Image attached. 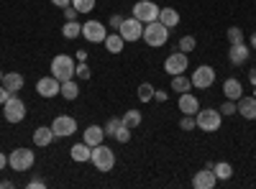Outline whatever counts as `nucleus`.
<instances>
[{"instance_id": "obj_1", "label": "nucleus", "mask_w": 256, "mask_h": 189, "mask_svg": "<svg viewBox=\"0 0 256 189\" xmlns=\"http://www.w3.org/2000/svg\"><path fill=\"white\" fill-rule=\"evenodd\" d=\"M141 38L146 41V46L159 49L169 41V28L162 23V20H152V23H144V36Z\"/></svg>"}, {"instance_id": "obj_2", "label": "nucleus", "mask_w": 256, "mask_h": 189, "mask_svg": "<svg viewBox=\"0 0 256 189\" xmlns=\"http://www.w3.org/2000/svg\"><path fill=\"white\" fill-rule=\"evenodd\" d=\"M90 164L95 166L98 172H102V174L113 172V166H116V154H113V149H108L105 143H98V146H92Z\"/></svg>"}, {"instance_id": "obj_3", "label": "nucleus", "mask_w": 256, "mask_h": 189, "mask_svg": "<svg viewBox=\"0 0 256 189\" xmlns=\"http://www.w3.org/2000/svg\"><path fill=\"white\" fill-rule=\"evenodd\" d=\"M74 59L70 54H56L52 59V74L59 79V82H67V79H74Z\"/></svg>"}, {"instance_id": "obj_4", "label": "nucleus", "mask_w": 256, "mask_h": 189, "mask_svg": "<svg viewBox=\"0 0 256 189\" xmlns=\"http://www.w3.org/2000/svg\"><path fill=\"white\" fill-rule=\"evenodd\" d=\"M195 120H198V128H200V131H205V133H216V131H220L223 115H220V110L208 108V110H198Z\"/></svg>"}, {"instance_id": "obj_5", "label": "nucleus", "mask_w": 256, "mask_h": 189, "mask_svg": "<svg viewBox=\"0 0 256 189\" xmlns=\"http://www.w3.org/2000/svg\"><path fill=\"white\" fill-rule=\"evenodd\" d=\"M3 118L8 120V123H20V120H26V102L20 100L18 95H10L8 100H6V105H3Z\"/></svg>"}, {"instance_id": "obj_6", "label": "nucleus", "mask_w": 256, "mask_h": 189, "mask_svg": "<svg viewBox=\"0 0 256 189\" xmlns=\"http://www.w3.org/2000/svg\"><path fill=\"white\" fill-rule=\"evenodd\" d=\"M36 161V154L31 149H13L8 156V166L13 172H28Z\"/></svg>"}, {"instance_id": "obj_7", "label": "nucleus", "mask_w": 256, "mask_h": 189, "mask_svg": "<svg viewBox=\"0 0 256 189\" xmlns=\"http://www.w3.org/2000/svg\"><path fill=\"white\" fill-rule=\"evenodd\" d=\"M159 5L152 3V0H136V5L131 8V15L138 18L141 23H152V20H159Z\"/></svg>"}, {"instance_id": "obj_8", "label": "nucleus", "mask_w": 256, "mask_h": 189, "mask_svg": "<svg viewBox=\"0 0 256 189\" xmlns=\"http://www.w3.org/2000/svg\"><path fill=\"white\" fill-rule=\"evenodd\" d=\"M118 33L123 36L126 44H134V41H141V36H144V23H141L138 18H134V15L131 18H123Z\"/></svg>"}, {"instance_id": "obj_9", "label": "nucleus", "mask_w": 256, "mask_h": 189, "mask_svg": "<svg viewBox=\"0 0 256 189\" xmlns=\"http://www.w3.org/2000/svg\"><path fill=\"white\" fill-rule=\"evenodd\" d=\"M192 87H198V90H210L212 87V82H216V69H212L210 64H200L195 72H192Z\"/></svg>"}, {"instance_id": "obj_10", "label": "nucleus", "mask_w": 256, "mask_h": 189, "mask_svg": "<svg viewBox=\"0 0 256 189\" xmlns=\"http://www.w3.org/2000/svg\"><path fill=\"white\" fill-rule=\"evenodd\" d=\"M52 131L56 138H70L77 133V120L72 115H56L54 123H52Z\"/></svg>"}, {"instance_id": "obj_11", "label": "nucleus", "mask_w": 256, "mask_h": 189, "mask_svg": "<svg viewBox=\"0 0 256 189\" xmlns=\"http://www.w3.org/2000/svg\"><path fill=\"white\" fill-rule=\"evenodd\" d=\"M82 36L90 41V44H102L105 36H108V28H105V23H100V20H88V23H82Z\"/></svg>"}, {"instance_id": "obj_12", "label": "nucleus", "mask_w": 256, "mask_h": 189, "mask_svg": "<svg viewBox=\"0 0 256 189\" xmlns=\"http://www.w3.org/2000/svg\"><path fill=\"white\" fill-rule=\"evenodd\" d=\"M187 69V54L184 51H174V54H169L164 59V72L169 77H174V74H184Z\"/></svg>"}, {"instance_id": "obj_13", "label": "nucleus", "mask_w": 256, "mask_h": 189, "mask_svg": "<svg viewBox=\"0 0 256 189\" xmlns=\"http://www.w3.org/2000/svg\"><path fill=\"white\" fill-rule=\"evenodd\" d=\"M59 87H62V82H59L54 74H49V77H41V79L36 82V92H38L41 97H46V100L56 97V95H59Z\"/></svg>"}, {"instance_id": "obj_14", "label": "nucleus", "mask_w": 256, "mask_h": 189, "mask_svg": "<svg viewBox=\"0 0 256 189\" xmlns=\"http://www.w3.org/2000/svg\"><path fill=\"white\" fill-rule=\"evenodd\" d=\"M218 184V177L212 174V164H208L202 172H195V177H192V187L195 189H212Z\"/></svg>"}, {"instance_id": "obj_15", "label": "nucleus", "mask_w": 256, "mask_h": 189, "mask_svg": "<svg viewBox=\"0 0 256 189\" xmlns=\"http://www.w3.org/2000/svg\"><path fill=\"white\" fill-rule=\"evenodd\" d=\"M236 113L241 115V118H246V120H256V97L251 95H241L238 100H236Z\"/></svg>"}, {"instance_id": "obj_16", "label": "nucleus", "mask_w": 256, "mask_h": 189, "mask_svg": "<svg viewBox=\"0 0 256 189\" xmlns=\"http://www.w3.org/2000/svg\"><path fill=\"white\" fill-rule=\"evenodd\" d=\"M248 54H251V49L244 44V41H241V44H230V49H228V61H230L233 67H244L246 61H248Z\"/></svg>"}, {"instance_id": "obj_17", "label": "nucleus", "mask_w": 256, "mask_h": 189, "mask_svg": "<svg viewBox=\"0 0 256 189\" xmlns=\"http://www.w3.org/2000/svg\"><path fill=\"white\" fill-rule=\"evenodd\" d=\"M54 131H52V125H38V128L34 131V143L38 146V149H46V146L54 143Z\"/></svg>"}, {"instance_id": "obj_18", "label": "nucleus", "mask_w": 256, "mask_h": 189, "mask_svg": "<svg viewBox=\"0 0 256 189\" xmlns=\"http://www.w3.org/2000/svg\"><path fill=\"white\" fill-rule=\"evenodd\" d=\"M180 110H182V115H198L200 100L195 95H190V92H182L180 95Z\"/></svg>"}, {"instance_id": "obj_19", "label": "nucleus", "mask_w": 256, "mask_h": 189, "mask_svg": "<svg viewBox=\"0 0 256 189\" xmlns=\"http://www.w3.org/2000/svg\"><path fill=\"white\" fill-rule=\"evenodd\" d=\"M3 87H6L10 95H18L20 90H24V74H18V72L3 74Z\"/></svg>"}, {"instance_id": "obj_20", "label": "nucleus", "mask_w": 256, "mask_h": 189, "mask_svg": "<svg viewBox=\"0 0 256 189\" xmlns=\"http://www.w3.org/2000/svg\"><path fill=\"white\" fill-rule=\"evenodd\" d=\"M90 154H92V146H88V143H74L72 149H70V156H72V161H77V164H84V161H90Z\"/></svg>"}, {"instance_id": "obj_21", "label": "nucleus", "mask_w": 256, "mask_h": 189, "mask_svg": "<svg viewBox=\"0 0 256 189\" xmlns=\"http://www.w3.org/2000/svg\"><path fill=\"white\" fill-rule=\"evenodd\" d=\"M102 138H105L102 125H88V131L82 133V141L88 146H98V143H102Z\"/></svg>"}, {"instance_id": "obj_22", "label": "nucleus", "mask_w": 256, "mask_h": 189, "mask_svg": "<svg viewBox=\"0 0 256 189\" xmlns=\"http://www.w3.org/2000/svg\"><path fill=\"white\" fill-rule=\"evenodd\" d=\"M223 95H226V100H238L244 95V85L238 79H226L223 82Z\"/></svg>"}, {"instance_id": "obj_23", "label": "nucleus", "mask_w": 256, "mask_h": 189, "mask_svg": "<svg viewBox=\"0 0 256 189\" xmlns=\"http://www.w3.org/2000/svg\"><path fill=\"white\" fill-rule=\"evenodd\" d=\"M159 20H162L169 31H172V28L180 26V13H177L174 8H162V10H159Z\"/></svg>"}, {"instance_id": "obj_24", "label": "nucleus", "mask_w": 256, "mask_h": 189, "mask_svg": "<svg viewBox=\"0 0 256 189\" xmlns=\"http://www.w3.org/2000/svg\"><path fill=\"white\" fill-rule=\"evenodd\" d=\"M102 44H105V49H108L110 54H120V51H123V46H126V41H123V36H120V33H108Z\"/></svg>"}, {"instance_id": "obj_25", "label": "nucleus", "mask_w": 256, "mask_h": 189, "mask_svg": "<svg viewBox=\"0 0 256 189\" xmlns=\"http://www.w3.org/2000/svg\"><path fill=\"white\" fill-rule=\"evenodd\" d=\"M169 90H174L177 95L190 92V90H192V79L184 77V74H174V77H172V85H169Z\"/></svg>"}, {"instance_id": "obj_26", "label": "nucleus", "mask_w": 256, "mask_h": 189, "mask_svg": "<svg viewBox=\"0 0 256 189\" xmlns=\"http://www.w3.org/2000/svg\"><path fill=\"white\" fill-rule=\"evenodd\" d=\"M59 95L64 100H77L80 97V85L74 79H67V82H62V87H59Z\"/></svg>"}, {"instance_id": "obj_27", "label": "nucleus", "mask_w": 256, "mask_h": 189, "mask_svg": "<svg viewBox=\"0 0 256 189\" xmlns=\"http://www.w3.org/2000/svg\"><path fill=\"white\" fill-rule=\"evenodd\" d=\"M212 174L218 177V182H228L233 177V166L228 161H218V164H212Z\"/></svg>"}, {"instance_id": "obj_28", "label": "nucleus", "mask_w": 256, "mask_h": 189, "mask_svg": "<svg viewBox=\"0 0 256 189\" xmlns=\"http://www.w3.org/2000/svg\"><path fill=\"white\" fill-rule=\"evenodd\" d=\"M62 36L64 38H77L82 36V23H77V20H64V26H62Z\"/></svg>"}, {"instance_id": "obj_29", "label": "nucleus", "mask_w": 256, "mask_h": 189, "mask_svg": "<svg viewBox=\"0 0 256 189\" xmlns=\"http://www.w3.org/2000/svg\"><path fill=\"white\" fill-rule=\"evenodd\" d=\"M120 120H123V125H128V128L134 131V128H138V125H141V120H144V118H141V113H138V110H131V108H128V110L123 113V118H120Z\"/></svg>"}, {"instance_id": "obj_30", "label": "nucleus", "mask_w": 256, "mask_h": 189, "mask_svg": "<svg viewBox=\"0 0 256 189\" xmlns=\"http://www.w3.org/2000/svg\"><path fill=\"white\" fill-rule=\"evenodd\" d=\"M195 46H198L195 36H182V38H180V44H177V49L184 51V54H192V51H195Z\"/></svg>"}, {"instance_id": "obj_31", "label": "nucleus", "mask_w": 256, "mask_h": 189, "mask_svg": "<svg viewBox=\"0 0 256 189\" xmlns=\"http://www.w3.org/2000/svg\"><path fill=\"white\" fill-rule=\"evenodd\" d=\"M138 100H141V102L154 100V87L148 85V82H141V85H138Z\"/></svg>"}, {"instance_id": "obj_32", "label": "nucleus", "mask_w": 256, "mask_h": 189, "mask_svg": "<svg viewBox=\"0 0 256 189\" xmlns=\"http://www.w3.org/2000/svg\"><path fill=\"white\" fill-rule=\"evenodd\" d=\"M120 123H123L120 118H108V123L102 125V131H105V136H110V138H113V136H116V131L120 128Z\"/></svg>"}, {"instance_id": "obj_33", "label": "nucleus", "mask_w": 256, "mask_h": 189, "mask_svg": "<svg viewBox=\"0 0 256 189\" xmlns=\"http://www.w3.org/2000/svg\"><path fill=\"white\" fill-rule=\"evenodd\" d=\"M226 36H228V44H241V41H244V31L238 26H230Z\"/></svg>"}, {"instance_id": "obj_34", "label": "nucleus", "mask_w": 256, "mask_h": 189, "mask_svg": "<svg viewBox=\"0 0 256 189\" xmlns=\"http://www.w3.org/2000/svg\"><path fill=\"white\" fill-rule=\"evenodd\" d=\"M90 74H92V72H90V67H88V61H80V64L74 67V77H80L82 82H88Z\"/></svg>"}, {"instance_id": "obj_35", "label": "nucleus", "mask_w": 256, "mask_h": 189, "mask_svg": "<svg viewBox=\"0 0 256 189\" xmlns=\"http://www.w3.org/2000/svg\"><path fill=\"white\" fill-rule=\"evenodd\" d=\"M72 5L80 13H90V10H95V0H72Z\"/></svg>"}, {"instance_id": "obj_36", "label": "nucleus", "mask_w": 256, "mask_h": 189, "mask_svg": "<svg viewBox=\"0 0 256 189\" xmlns=\"http://www.w3.org/2000/svg\"><path fill=\"white\" fill-rule=\"evenodd\" d=\"M118 143H128V141H131V128H128V125H123L120 123V128L116 131V136H113Z\"/></svg>"}, {"instance_id": "obj_37", "label": "nucleus", "mask_w": 256, "mask_h": 189, "mask_svg": "<svg viewBox=\"0 0 256 189\" xmlns=\"http://www.w3.org/2000/svg\"><path fill=\"white\" fill-rule=\"evenodd\" d=\"M180 128H182V131H195V128H198L195 115H184V118L180 120Z\"/></svg>"}, {"instance_id": "obj_38", "label": "nucleus", "mask_w": 256, "mask_h": 189, "mask_svg": "<svg viewBox=\"0 0 256 189\" xmlns=\"http://www.w3.org/2000/svg\"><path fill=\"white\" fill-rule=\"evenodd\" d=\"M218 110H220V115H236V100H226Z\"/></svg>"}, {"instance_id": "obj_39", "label": "nucleus", "mask_w": 256, "mask_h": 189, "mask_svg": "<svg viewBox=\"0 0 256 189\" xmlns=\"http://www.w3.org/2000/svg\"><path fill=\"white\" fill-rule=\"evenodd\" d=\"M62 10H64V20H77V15H80V10L74 5H67V8H62Z\"/></svg>"}, {"instance_id": "obj_40", "label": "nucleus", "mask_w": 256, "mask_h": 189, "mask_svg": "<svg viewBox=\"0 0 256 189\" xmlns=\"http://www.w3.org/2000/svg\"><path fill=\"white\" fill-rule=\"evenodd\" d=\"M120 23H123V15H118V13L110 15V20H108V26H110V28H120Z\"/></svg>"}, {"instance_id": "obj_41", "label": "nucleus", "mask_w": 256, "mask_h": 189, "mask_svg": "<svg viewBox=\"0 0 256 189\" xmlns=\"http://www.w3.org/2000/svg\"><path fill=\"white\" fill-rule=\"evenodd\" d=\"M46 187V182H41V179H31L28 182V189H44Z\"/></svg>"}, {"instance_id": "obj_42", "label": "nucleus", "mask_w": 256, "mask_h": 189, "mask_svg": "<svg viewBox=\"0 0 256 189\" xmlns=\"http://www.w3.org/2000/svg\"><path fill=\"white\" fill-rule=\"evenodd\" d=\"M8 97H10V92L3 87V82H0V105H6V100H8Z\"/></svg>"}, {"instance_id": "obj_43", "label": "nucleus", "mask_w": 256, "mask_h": 189, "mask_svg": "<svg viewBox=\"0 0 256 189\" xmlns=\"http://www.w3.org/2000/svg\"><path fill=\"white\" fill-rule=\"evenodd\" d=\"M49 3L56 8H67V5H72V0H49Z\"/></svg>"}, {"instance_id": "obj_44", "label": "nucleus", "mask_w": 256, "mask_h": 189, "mask_svg": "<svg viewBox=\"0 0 256 189\" xmlns=\"http://www.w3.org/2000/svg\"><path fill=\"white\" fill-rule=\"evenodd\" d=\"M74 59H77V61H88V49H77Z\"/></svg>"}, {"instance_id": "obj_45", "label": "nucleus", "mask_w": 256, "mask_h": 189, "mask_svg": "<svg viewBox=\"0 0 256 189\" xmlns=\"http://www.w3.org/2000/svg\"><path fill=\"white\" fill-rule=\"evenodd\" d=\"M169 97V92H164V90H154V100H159V102H164Z\"/></svg>"}, {"instance_id": "obj_46", "label": "nucleus", "mask_w": 256, "mask_h": 189, "mask_svg": "<svg viewBox=\"0 0 256 189\" xmlns=\"http://www.w3.org/2000/svg\"><path fill=\"white\" fill-rule=\"evenodd\" d=\"M6 166H8V156H6V154H0V172H3Z\"/></svg>"}, {"instance_id": "obj_47", "label": "nucleus", "mask_w": 256, "mask_h": 189, "mask_svg": "<svg viewBox=\"0 0 256 189\" xmlns=\"http://www.w3.org/2000/svg\"><path fill=\"white\" fill-rule=\"evenodd\" d=\"M248 82L256 87V69H248Z\"/></svg>"}, {"instance_id": "obj_48", "label": "nucleus", "mask_w": 256, "mask_h": 189, "mask_svg": "<svg viewBox=\"0 0 256 189\" xmlns=\"http://www.w3.org/2000/svg\"><path fill=\"white\" fill-rule=\"evenodd\" d=\"M10 187H13V182H8V179H6V182H0V189H10Z\"/></svg>"}, {"instance_id": "obj_49", "label": "nucleus", "mask_w": 256, "mask_h": 189, "mask_svg": "<svg viewBox=\"0 0 256 189\" xmlns=\"http://www.w3.org/2000/svg\"><path fill=\"white\" fill-rule=\"evenodd\" d=\"M251 49H256V31L251 33Z\"/></svg>"}, {"instance_id": "obj_50", "label": "nucleus", "mask_w": 256, "mask_h": 189, "mask_svg": "<svg viewBox=\"0 0 256 189\" xmlns=\"http://www.w3.org/2000/svg\"><path fill=\"white\" fill-rule=\"evenodd\" d=\"M3 74H6V72H3V69H0V82H3Z\"/></svg>"}, {"instance_id": "obj_51", "label": "nucleus", "mask_w": 256, "mask_h": 189, "mask_svg": "<svg viewBox=\"0 0 256 189\" xmlns=\"http://www.w3.org/2000/svg\"><path fill=\"white\" fill-rule=\"evenodd\" d=\"M254 97H256V90H254Z\"/></svg>"}]
</instances>
